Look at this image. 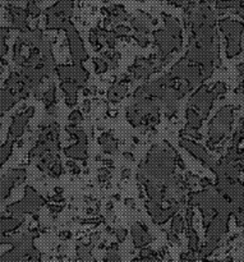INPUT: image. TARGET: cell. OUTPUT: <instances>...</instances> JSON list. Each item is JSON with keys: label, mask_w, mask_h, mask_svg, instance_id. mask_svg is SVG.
Masks as SVG:
<instances>
[{"label": "cell", "mask_w": 244, "mask_h": 262, "mask_svg": "<svg viewBox=\"0 0 244 262\" xmlns=\"http://www.w3.org/2000/svg\"><path fill=\"white\" fill-rule=\"evenodd\" d=\"M175 155L169 143H156L147 152L145 160L138 166V171L147 179L163 183L166 178L173 176L175 170Z\"/></svg>", "instance_id": "obj_1"}, {"label": "cell", "mask_w": 244, "mask_h": 262, "mask_svg": "<svg viewBox=\"0 0 244 262\" xmlns=\"http://www.w3.org/2000/svg\"><path fill=\"white\" fill-rule=\"evenodd\" d=\"M65 130L76 140V143L64 148V155L72 160H87L88 159V137L83 128L72 124L66 125Z\"/></svg>", "instance_id": "obj_2"}, {"label": "cell", "mask_w": 244, "mask_h": 262, "mask_svg": "<svg viewBox=\"0 0 244 262\" xmlns=\"http://www.w3.org/2000/svg\"><path fill=\"white\" fill-rule=\"evenodd\" d=\"M63 31L66 35L69 51H71V56L73 63L82 64L86 60H88L90 55L88 53H87L86 48H84L83 40H82L81 35H79V32L77 31L76 26L72 23V20L69 19V18H66L65 22H64Z\"/></svg>", "instance_id": "obj_3"}, {"label": "cell", "mask_w": 244, "mask_h": 262, "mask_svg": "<svg viewBox=\"0 0 244 262\" xmlns=\"http://www.w3.org/2000/svg\"><path fill=\"white\" fill-rule=\"evenodd\" d=\"M43 205H45V200L36 192L33 187L27 186L25 188V199L22 201L8 205L7 210L13 214H32Z\"/></svg>", "instance_id": "obj_4"}, {"label": "cell", "mask_w": 244, "mask_h": 262, "mask_svg": "<svg viewBox=\"0 0 244 262\" xmlns=\"http://www.w3.org/2000/svg\"><path fill=\"white\" fill-rule=\"evenodd\" d=\"M56 76L60 81H72L79 87L84 89L88 82L90 73L82 64L73 63L72 66H56Z\"/></svg>", "instance_id": "obj_5"}, {"label": "cell", "mask_w": 244, "mask_h": 262, "mask_svg": "<svg viewBox=\"0 0 244 262\" xmlns=\"http://www.w3.org/2000/svg\"><path fill=\"white\" fill-rule=\"evenodd\" d=\"M152 37L153 43H155L159 49V58H161V56L173 55L175 51H179L182 49V40L174 38L165 28L152 31Z\"/></svg>", "instance_id": "obj_6"}, {"label": "cell", "mask_w": 244, "mask_h": 262, "mask_svg": "<svg viewBox=\"0 0 244 262\" xmlns=\"http://www.w3.org/2000/svg\"><path fill=\"white\" fill-rule=\"evenodd\" d=\"M33 114H35V107H32V106L28 107L26 112L18 114L17 117L13 119L12 125H10V128H9L10 137L12 138L20 137V136L23 135V132H25L26 127H27L28 120H30V118L33 117Z\"/></svg>", "instance_id": "obj_7"}, {"label": "cell", "mask_w": 244, "mask_h": 262, "mask_svg": "<svg viewBox=\"0 0 244 262\" xmlns=\"http://www.w3.org/2000/svg\"><path fill=\"white\" fill-rule=\"evenodd\" d=\"M127 94L128 84L124 77V79H118L109 87V90H107V100L113 104H117V102L122 101L127 96Z\"/></svg>", "instance_id": "obj_8"}, {"label": "cell", "mask_w": 244, "mask_h": 262, "mask_svg": "<svg viewBox=\"0 0 244 262\" xmlns=\"http://www.w3.org/2000/svg\"><path fill=\"white\" fill-rule=\"evenodd\" d=\"M60 89L65 95L66 106L71 109L76 106L77 100H78V91L81 89L72 81H60Z\"/></svg>", "instance_id": "obj_9"}, {"label": "cell", "mask_w": 244, "mask_h": 262, "mask_svg": "<svg viewBox=\"0 0 244 262\" xmlns=\"http://www.w3.org/2000/svg\"><path fill=\"white\" fill-rule=\"evenodd\" d=\"M163 20L164 26H165V30L173 36L174 38H178V40H182V26L178 20L174 17L169 14H163Z\"/></svg>", "instance_id": "obj_10"}, {"label": "cell", "mask_w": 244, "mask_h": 262, "mask_svg": "<svg viewBox=\"0 0 244 262\" xmlns=\"http://www.w3.org/2000/svg\"><path fill=\"white\" fill-rule=\"evenodd\" d=\"M100 145H101L102 152L107 154V155H117L118 151H119L118 142L110 133H104L100 137Z\"/></svg>", "instance_id": "obj_11"}, {"label": "cell", "mask_w": 244, "mask_h": 262, "mask_svg": "<svg viewBox=\"0 0 244 262\" xmlns=\"http://www.w3.org/2000/svg\"><path fill=\"white\" fill-rule=\"evenodd\" d=\"M18 101L15 94L10 91V89L0 90V110L2 112H8L14 106L15 102Z\"/></svg>", "instance_id": "obj_12"}, {"label": "cell", "mask_w": 244, "mask_h": 262, "mask_svg": "<svg viewBox=\"0 0 244 262\" xmlns=\"http://www.w3.org/2000/svg\"><path fill=\"white\" fill-rule=\"evenodd\" d=\"M42 100L46 105L55 104L56 101V87L54 82H50V87L42 94Z\"/></svg>", "instance_id": "obj_13"}, {"label": "cell", "mask_w": 244, "mask_h": 262, "mask_svg": "<svg viewBox=\"0 0 244 262\" xmlns=\"http://www.w3.org/2000/svg\"><path fill=\"white\" fill-rule=\"evenodd\" d=\"M92 63H94L95 72H96L97 74L106 73V72L109 71V64H107V61L105 60V58L102 55L97 56V58H94Z\"/></svg>", "instance_id": "obj_14"}, {"label": "cell", "mask_w": 244, "mask_h": 262, "mask_svg": "<svg viewBox=\"0 0 244 262\" xmlns=\"http://www.w3.org/2000/svg\"><path fill=\"white\" fill-rule=\"evenodd\" d=\"M20 82H22V76H20V73H18V72H12V73L9 74V77H8L7 81H5V86H7L8 89H13V87H17Z\"/></svg>", "instance_id": "obj_15"}, {"label": "cell", "mask_w": 244, "mask_h": 262, "mask_svg": "<svg viewBox=\"0 0 244 262\" xmlns=\"http://www.w3.org/2000/svg\"><path fill=\"white\" fill-rule=\"evenodd\" d=\"M132 38L141 46V48H147L150 45V38L147 37V33H142V32H135L132 35Z\"/></svg>", "instance_id": "obj_16"}, {"label": "cell", "mask_w": 244, "mask_h": 262, "mask_svg": "<svg viewBox=\"0 0 244 262\" xmlns=\"http://www.w3.org/2000/svg\"><path fill=\"white\" fill-rule=\"evenodd\" d=\"M48 171H49V174L53 177V178H59V177L64 173V168H63V165H61L60 160H58V161H55V163L51 164Z\"/></svg>", "instance_id": "obj_17"}, {"label": "cell", "mask_w": 244, "mask_h": 262, "mask_svg": "<svg viewBox=\"0 0 244 262\" xmlns=\"http://www.w3.org/2000/svg\"><path fill=\"white\" fill-rule=\"evenodd\" d=\"M68 120L72 123V124L78 125L79 123L83 122V114H82L81 110L74 109V110H72V113H71V114H69Z\"/></svg>", "instance_id": "obj_18"}, {"label": "cell", "mask_w": 244, "mask_h": 262, "mask_svg": "<svg viewBox=\"0 0 244 262\" xmlns=\"http://www.w3.org/2000/svg\"><path fill=\"white\" fill-rule=\"evenodd\" d=\"M115 33H117L118 37H125V36H128L130 33V28L127 27V26H123V25H118L117 27L114 28Z\"/></svg>", "instance_id": "obj_19"}, {"label": "cell", "mask_w": 244, "mask_h": 262, "mask_svg": "<svg viewBox=\"0 0 244 262\" xmlns=\"http://www.w3.org/2000/svg\"><path fill=\"white\" fill-rule=\"evenodd\" d=\"M28 12H30V14L32 15V17H37V15L41 13V10L36 7L33 0H30V3H28Z\"/></svg>", "instance_id": "obj_20"}, {"label": "cell", "mask_w": 244, "mask_h": 262, "mask_svg": "<svg viewBox=\"0 0 244 262\" xmlns=\"http://www.w3.org/2000/svg\"><path fill=\"white\" fill-rule=\"evenodd\" d=\"M9 36V30L5 27H0V38H7Z\"/></svg>", "instance_id": "obj_21"}, {"label": "cell", "mask_w": 244, "mask_h": 262, "mask_svg": "<svg viewBox=\"0 0 244 262\" xmlns=\"http://www.w3.org/2000/svg\"><path fill=\"white\" fill-rule=\"evenodd\" d=\"M123 158L127 159V161H129V163L135 161V156H133L132 152H124L123 154Z\"/></svg>", "instance_id": "obj_22"}, {"label": "cell", "mask_w": 244, "mask_h": 262, "mask_svg": "<svg viewBox=\"0 0 244 262\" xmlns=\"http://www.w3.org/2000/svg\"><path fill=\"white\" fill-rule=\"evenodd\" d=\"M171 5H175V7H181L183 4V0H168Z\"/></svg>", "instance_id": "obj_23"}, {"label": "cell", "mask_w": 244, "mask_h": 262, "mask_svg": "<svg viewBox=\"0 0 244 262\" xmlns=\"http://www.w3.org/2000/svg\"><path fill=\"white\" fill-rule=\"evenodd\" d=\"M3 73V68H0V74H2Z\"/></svg>", "instance_id": "obj_24"}]
</instances>
